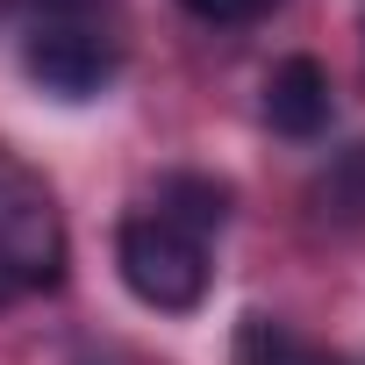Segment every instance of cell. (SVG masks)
Returning a JSON list of instances; mask_svg holds the SVG:
<instances>
[{
    "mask_svg": "<svg viewBox=\"0 0 365 365\" xmlns=\"http://www.w3.org/2000/svg\"><path fill=\"white\" fill-rule=\"evenodd\" d=\"M65 258L72 244L43 172L0 150V279H15V294H51L65 287Z\"/></svg>",
    "mask_w": 365,
    "mask_h": 365,
    "instance_id": "6da1fadb",
    "label": "cell"
},
{
    "mask_svg": "<svg viewBox=\"0 0 365 365\" xmlns=\"http://www.w3.org/2000/svg\"><path fill=\"white\" fill-rule=\"evenodd\" d=\"M115 265H122V287L158 315H187L208 301V244L165 222L158 208H143L115 230Z\"/></svg>",
    "mask_w": 365,
    "mask_h": 365,
    "instance_id": "7a4b0ae2",
    "label": "cell"
},
{
    "mask_svg": "<svg viewBox=\"0 0 365 365\" xmlns=\"http://www.w3.org/2000/svg\"><path fill=\"white\" fill-rule=\"evenodd\" d=\"M22 72L58 101H93L122 72V43L101 15H36L22 36Z\"/></svg>",
    "mask_w": 365,
    "mask_h": 365,
    "instance_id": "3957f363",
    "label": "cell"
},
{
    "mask_svg": "<svg viewBox=\"0 0 365 365\" xmlns=\"http://www.w3.org/2000/svg\"><path fill=\"white\" fill-rule=\"evenodd\" d=\"M329 115H336V86H329V72H322L315 58L272 65V79H265V122H272L279 136L308 143V136L329 129Z\"/></svg>",
    "mask_w": 365,
    "mask_h": 365,
    "instance_id": "277c9868",
    "label": "cell"
},
{
    "mask_svg": "<svg viewBox=\"0 0 365 365\" xmlns=\"http://www.w3.org/2000/svg\"><path fill=\"white\" fill-rule=\"evenodd\" d=\"M158 215L208 244V237L230 222V187L208 179V172H165V179H158Z\"/></svg>",
    "mask_w": 365,
    "mask_h": 365,
    "instance_id": "5b68a950",
    "label": "cell"
},
{
    "mask_svg": "<svg viewBox=\"0 0 365 365\" xmlns=\"http://www.w3.org/2000/svg\"><path fill=\"white\" fill-rule=\"evenodd\" d=\"M230 365H351V358H336V351L294 336V329L272 322V315H244V322H237V351H230Z\"/></svg>",
    "mask_w": 365,
    "mask_h": 365,
    "instance_id": "8992f818",
    "label": "cell"
},
{
    "mask_svg": "<svg viewBox=\"0 0 365 365\" xmlns=\"http://www.w3.org/2000/svg\"><path fill=\"white\" fill-rule=\"evenodd\" d=\"M315 208L322 222H365V143L329 158V172L315 179Z\"/></svg>",
    "mask_w": 365,
    "mask_h": 365,
    "instance_id": "52a82bcc",
    "label": "cell"
},
{
    "mask_svg": "<svg viewBox=\"0 0 365 365\" xmlns=\"http://www.w3.org/2000/svg\"><path fill=\"white\" fill-rule=\"evenodd\" d=\"M187 15H201V22H222V29H237V22H265L279 0H179Z\"/></svg>",
    "mask_w": 365,
    "mask_h": 365,
    "instance_id": "ba28073f",
    "label": "cell"
},
{
    "mask_svg": "<svg viewBox=\"0 0 365 365\" xmlns=\"http://www.w3.org/2000/svg\"><path fill=\"white\" fill-rule=\"evenodd\" d=\"M8 301H15V279H0V308H8Z\"/></svg>",
    "mask_w": 365,
    "mask_h": 365,
    "instance_id": "9c48e42d",
    "label": "cell"
}]
</instances>
